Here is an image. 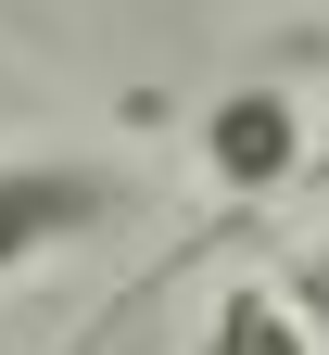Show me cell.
Here are the masks:
<instances>
[{"label": "cell", "instance_id": "3", "mask_svg": "<svg viewBox=\"0 0 329 355\" xmlns=\"http://www.w3.org/2000/svg\"><path fill=\"white\" fill-rule=\"evenodd\" d=\"M190 355H317V318L278 279H241V292H215V318H203Z\"/></svg>", "mask_w": 329, "mask_h": 355}, {"label": "cell", "instance_id": "2", "mask_svg": "<svg viewBox=\"0 0 329 355\" xmlns=\"http://www.w3.org/2000/svg\"><path fill=\"white\" fill-rule=\"evenodd\" d=\"M304 165H317V127H304V102H292L278 76H241V89L203 102V178H215L228 203L304 191Z\"/></svg>", "mask_w": 329, "mask_h": 355}, {"label": "cell", "instance_id": "1", "mask_svg": "<svg viewBox=\"0 0 329 355\" xmlns=\"http://www.w3.org/2000/svg\"><path fill=\"white\" fill-rule=\"evenodd\" d=\"M114 216H127V178L114 165H89V153H13L0 165V279H26L38 254L114 229Z\"/></svg>", "mask_w": 329, "mask_h": 355}, {"label": "cell", "instance_id": "4", "mask_svg": "<svg viewBox=\"0 0 329 355\" xmlns=\"http://www.w3.org/2000/svg\"><path fill=\"white\" fill-rule=\"evenodd\" d=\"M317 292H329V241H317V266H304V292H292V304H317Z\"/></svg>", "mask_w": 329, "mask_h": 355}]
</instances>
